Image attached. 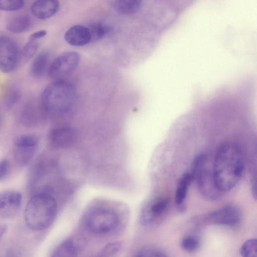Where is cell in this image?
<instances>
[{"mask_svg": "<svg viewBox=\"0 0 257 257\" xmlns=\"http://www.w3.org/2000/svg\"><path fill=\"white\" fill-rule=\"evenodd\" d=\"M8 229V226L4 223L0 224V240L6 232Z\"/></svg>", "mask_w": 257, "mask_h": 257, "instance_id": "obj_33", "label": "cell"}, {"mask_svg": "<svg viewBox=\"0 0 257 257\" xmlns=\"http://www.w3.org/2000/svg\"><path fill=\"white\" fill-rule=\"evenodd\" d=\"M22 199L21 193L17 191H0V216L7 219L15 217L21 207Z\"/></svg>", "mask_w": 257, "mask_h": 257, "instance_id": "obj_10", "label": "cell"}, {"mask_svg": "<svg viewBox=\"0 0 257 257\" xmlns=\"http://www.w3.org/2000/svg\"><path fill=\"white\" fill-rule=\"evenodd\" d=\"M21 93L19 90L15 87L8 88L4 95V103L8 108L13 107L20 100Z\"/></svg>", "mask_w": 257, "mask_h": 257, "instance_id": "obj_24", "label": "cell"}, {"mask_svg": "<svg viewBox=\"0 0 257 257\" xmlns=\"http://www.w3.org/2000/svg\"><path fill=\"white\" fill-rule=\"evenodd\" d=\"M1 122H2V117H1V115L0 114V125H1Z\"/></svg>", "mask_w": 257, "mask_h": 257, "instance_id": "obj_34", "label": "cell"}, {"mask_svg": "<svg viewBox=\"0 0 257 257\" xmlns=\"http://www.w3.org/2000/svg\"><path fill=\"white\" fill-rule=\"evenodd\" d=\"M66 42L73 46H82L91 42V35L88 28L81 25H75L65 33Z\"/></svg>", "mask_w": 257, "mask_h": 257, "instance_id": "obj_14", "label": "cell"}, {"mask_svg": "<svg viewBox=\"0 0 257 257\" xmlns=\"http://www.w3.org/2000/svg\"><path fill=\"white\" fill-rule=\"evenodd\" d=\"M119 219L113 211L99 208L91 211L87 219L89 229L97 234L107 233L113 230L117 225Z\"/></svg>", "mask_w": 257, "mask_h": 257, "instance_id": "obj_5", "label": "cell"}, {"mask_svg": "<svg viewBox=\"0 0 257 257\" xmlns=\"http://www.w3.org/2000/svg\"><path fill=\"white\" fill-rule=\"evenodd\" d=\"M196 181L198 190L206 199L215 201L221 197L224 193L216 185L212 171L205 167L197 176Z\"/></svg>", "mask_w": 257, "mask_h": 257, "instance_id": "obj_9", "label": "cell"}, {"mask_svg": "<svg viewBox=\"0 0 257 257\" xmlns=\"http://www.w3.org/2000/svg\"><path fill=\"white\" fill-rule=\"evenodd\" d=\"M31 18L28 15H21L13 18L7 25V29L14 33H22L28 31L32 27Z\"/></svg>", "mask_w": 257, "mask_h": 257, "instance_id": "obj_17", "label": "cell"}, {"mask_svg": "<svg viewBox=\"0 0 257 257\" xmlns=\"http://www.w3.org/2000/svg\"><path fill=\"white\" fill-rule=\"evenodd\" d=\"M39 48L37 40H30L24 46L20 55V62L26 63L36 54Z\"/></svg>", "mask_w": 257, "mask_h": 257, "instance_id": "obj_21", "label": "cell"}, {"mask_svg": "<svg viewBox=\"0 0 257 257\" xmlns=\"http://www.w3.org/2000/svg\"><path fill=\"white\" fill-rule=\"evenodd\" d=\"M241 216V211L237 206L228 204L212 212L207 218L212 223L233 227L239 223Z\"/></svg>", "mask_w": 257, "mask_h": 257, "instance_id": "obj_8", "label": "cell"}, {"mask_svg": "<svg viewBox=\"0 0 257 257\" xmlns=\"http://www.w3.org/2000/svg\"><path fill=\"white\" fill-rule=\"evenodd\" d=\"M59 8L58 0H37L32 5L31 12L38 19L46 20L55 15Z\"/></svg>", "mask_w": 257, "mask_h": 257, "instance_id": "obj_15", "label": "cell"}, {"mask_svg": "<svg viewBox=\"0 0 257 257\" xmlns=\"http://www.w3.org/2000/svg\"><path fill=\"white\" fill-rule=\"evenodd\" d=\"M76 94L74 84L65 79L54 80L43 90L41 105L46 114L57 115L68 110Z\"/></svg>", "mask_w": 257, "mask_h": 257, "instance_id": "obj_3", "label": "cell"}, {"mask_svg": "<svg viewBox=\"0 0 257 257\" xmlns=\"http://www.w3.org/2000/svg\"><path fill=\"white\" fill-rule=\"evenodd\" d=\"M47 34V31L46 30H40L32 34L29 38L30 40H37L39 39L45 37Z\"/></svg>", "mask_w": 257, "mask_h": 257, "instance_id": "obj_31", "label": "cell"}, {"mask_svg": "<svg viewBox=\"0 0 257 257\" xmlns=\"http://www.w3.org/2000/svg\"><path fill=\"white\" fill-rule=\"evenodd\" d=\"M24 4V0H0V10L5 11H17L22 9Z\"/></svg>", "mask_w": 257, "mask_h": 257, "instance_id": "obj_27", "label": "cell"}, {"mask_svg": "<svg viewBox=\"0 0 257 257\" xmlns=\"http://www.w3.org/2000/svg\"><path fill=\"white\" fill-rule=\"evenodd\" d=\"M88 28L91 35V41H97L102 38L110 31L108 27L101 23H94Z\"/></svg>", "mask_w": 257, "mask_h": 257, "instance_id": "obj_22", "label": "cell"}, {"mask_svg": "<svg viewBox=\"0 0 257 257\" xmlns=\"http://www.w3.org/2000/svg\"><path fill=\"white\" fill-rule=\"evenodd\" d=\"M57 212V205L50 194L39 193L34 195L28 202L24 211V219L31 229L41 231L53 222Z\"/></svg>", "mask_w": 257, "mask_h": 257, "instance_id": "obj_2", "label": "cell"}, {"mask_svg": "<svg viewBox=\"0 0 257 257\" xmlns=\"http://www.w3.org/2000/svg\"><path fill=\"white\" fill-rule=\"evenodd\" d=\"M200 239L197 236L190 235L184 237L181 242V246L185 250L193 252L198 248Z\"/></svg>", "mask_w": 257, "mask_h": 257, "instance_id": "obj_26", "label": "cell"}, {"mask_svg": "<svg viewBox=\"0 0 257 257\" xmlns=\"http://www.w3.org/2000/svg\"><path fill=\"white\" fill-rule=\"evenodd\" d=\"M240 253L244 257H256L257 256L256 239L251 238L244 242L240 248Z\"/></svg>", "mask_w": 257, "mask_h": 257, "instance_id": "obj_25", "label": "cell"}, {"mask_svg": "<svg viewBox=\"0 0 257 257\" xmlns=\"http://www.w3.org/2000/svg\"><path fill=\"white\" fill-rule=\"evenodd\" d=\"M20 51L12 38L0 36V71L10 73L15 70L20 63Z\"/></svg>", "mask_w": 257, "mask_h": 257, "instance_id": "obj_7", "label": "cell"}, {"mask_svg": "<svg viewBox=\"0 0 257 257\" xmlns=\"http://www.w3.org/2000/svg\"><path fill=\"white\" fill-rule=\"evenodd\" d=\"M242 150L239 144L226 141L219 147L215 157L212 173L215 182L223 192L232 189L244 171Z\"/></svg>", "mask_w": 257, "mask_h": 257, "instance_id": "obj_1", "label": "cell"}, {"mask_svg": "<svg viewBox=\"0 0 257 257\" xmlns=\"http://www.w3.org/2000/svg\"><path fill=\"white\" fill-rule=\"evenodd\" d=\"M251 192L252 194L253 197L256 199V177H254L251 183Z\"/></svg>", "mask_w": 257, "mask_h": 257, "instance_id": "obj_32", "label": "cell"}, {"mask_svg": "<svg viewBox=\"0 0 257 257\" xmlns=\"http://www.w3.org/2000/svg\"><path fill=\"white\" fill-rule=\"evenodd\" d=\"M39 139L34 135L18 136L14 141V156L17 164L21 166L28 164L38 147Z\"/></svg>", "mask_w": 257, "mask_h": 257, "instance_id": "obj_6", "label": "cell"}, {"mask_svg": "<svg viewBox=\"0 0 257 257\" xmlns=\"http://www.w3.org/2000/svg\"><path fill=\"white\" fill-rule=\"evenodd\" d=\"M79 250L76 245L71 240L62 242L53 251V257H73L77 256Z\"/></svg>", "mask_w": 257, "mask_h": 257, "instance_id": "obj_20", "label": "cell"}, {"mask_svg": "<svg viewBox=\"0 0 257 257\" xmlns=\"http://www.w3.org/2000/svg\"><path fill=\"white\" fill-rule=\"evenodd\" d=\"M192 181L191 176L188 172L184 174L180 178L175 198V202L178 206L182 205L187 195L188 187Z\"/></svg>", "mask_w": 257, "mask_h": 257, "instance_id": "obj_19", "label": "cell"}, {"mask_svg": "<svg viewBox=\"0 0 257 257\" xmlns=\"http://www.w3.org/2000/svg\"><path fill=\"white\" fill-rule=\"evenodd\" d=\"M121 244L118 242L110 243L107 244L100 252L101 256H110L116 253L120 249Z\"/></svg>", "mask_w": 257, "mask_h": 257, "instance_id": "obj_29", "label": "cell"}, {"mask_svg": "<svg viewBox=\"0 0 257 257\" xmlns=\"http://www.w3.org/2000/svg\"><path fill=\"white\" fill-rule=\"evenodd\" d=\"M80 57L74 51L64 52L55 58L50 63L47 70L49 78L63 79L73 74L78 66Z\"/></svg>", "mask_w": 257, "mask_h": 257, "instance_id": "obj_4", "label": "cell"}, {"mask_svg": "<svg viewBox=\"0 0 257 257\" xmlns=\"http://www.w3.org/2000/svg\"><path fill=\"white\" fill-rule=\"evenodd\" d=\"M50 54L43 51L38 54L34 59L31 66V72L35 78H39L47 71L49 66Z\"/></svg>", "mask_w": 257, "mask_h": 257, "instance_id": "obj_16", "label": "cell"}, {"mask_svg": "<svg viewBox=\"0 0 257 257\" xmlns=\"http://www.w3.org/2000/svg\"><path fill=\"white\" fill-rule=\"evenodd\" d=\"M206 161L207 156L203 153L198 154L194 158L190 173L192 181H195L199 172L205 167Z\"/></svg>", "mask_w": 257, "mask_h": 257, "instance_id": "obj_23", "label": "cell"}, {"mask_svg": "<svg viewBox=\"0 0 257 257\" xmlns=\"http://www.w3.org/2000/svg\"><path fill=\"white\" fill-rule=\"evenodd\" d=\"M76 134L74 130L67 125H58L52 128L48 134L50 145L55 148H64L74 142Z\"/></svg>", "mask_w": 257, "mask_h": 257, "instance_id": "obj_11", "label": "cell"}, {"mask_svg": "<svg viewBox=\"0 0 257 257\" xmlns=\"http://www.w3.org/2000/svg\"><path fill=\"white\" fill-rule=\"evenodd\" d=\"M137 256L162 257L167 255L160 249L154 247H145L141 249L136 254Z\"/></svg>", "mask_w": 257, "mask_h": 257, "instance_id": "obj_28", "label": "cell"}, {"mask_svg": "<svg viewBox=\"0 0 257 257\" xmlns=\"http://www.w3.org/2000/svg\"><path fill=\"white\" fill-rule=\"evenodd\" d=\"M167 198L162 197L156 199L148 203L143 209L141 220L144 225L153 223L165 211L168 204Z\"/></svg>", "mask_w": 257, "mask_h": 257, "instance_id": "obj_12", "label": "cell"}, {"mask_svg": "<svg viewBox=\"0 0 257 257\" xmlns=\"http://www.w3.org/2000/svg\"><path fill=\"white\" fill-rule=\"evenodd\" d=\"M46 114L40 104L34 102H30L22 108L20 119L25 126L33 127L37 125L41 121L43 116Z\"/></svg>", "mask_w": 257, "mask_h": 257, "instance_id": "obj_13", "label": "cell"}, {"mask_svg": "<svg viewBox=\"0 0 257 257\" xmlns=\"http://www.w3.org/2000/svg\"><path fill=\"white\" fill-rule=\"evenodd\" d=\"M142 0H115L113 7L117 12L123 15L137 13L141 7Z\"/></svg>", "mask_w": 257, "mask_h": 257, "instance_id": "obj_18", "label": "cell"}, {"mask_svg": "<svg viewBox=\"0 0 257 257\" xmlns=\"http://www.w3.org/2000/svg\"><path fill=\"white\" fill-rule=\"evenodd\" d=\"M9 166V161L4 159L0 161V180L2 179L7 174Z\"/></svg>", "mask_w": 257, "mask_h": 257, "instance_id": "obj_30", "label": "cell"}]
</instances>
